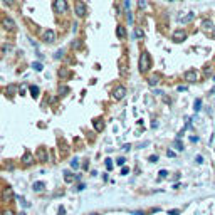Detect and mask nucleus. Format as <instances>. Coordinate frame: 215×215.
<instances>
[{
	"label": "nucleus",
	"instance_id": "nucleus-39",
	"mask_svg": "<svg viewBox=\"0 0 215 215\" xmlns=\"http://www.w3.org/2000/svg\"><path fill=\"white\" fill-rule=\"evenodd\" d=\"M212 35L215 37V27H213V30H212Z\"/></svg>",
	"mask_w": 215,
	"mask_h": 215
},
{
	"label": "nucleus",
	"instance_id": "nucleus-21",
	"mask_svg": "<svg viewBox=\"0 0 215 215\" xmlns=\"http://www.w3.org/2000/svg\"><path fill=\"white\" fill-rule=\"evenodd\" d=\"M32 67H34L37 72H40V71H42V69H44V67H42V64H40V62H34V64H32Z\"/></svg>",
	"mask_w": 215,
	"mask_h": 215
},
{
	"label": "nucleus",
	"instance_id": "nucleus-9",
	"mask_svg": "<svg viewBox=\"0 0 215 215\" xmlns=\"http://www.w3.org/2000/svg\"><path fill=\"white\" fill-rule=\"evenodd\" d=\"M2 25H3L5 30H14V29H15V22L10 17H5V19L2 20Z\"/></svg>",
	"mask_w": 215,
	"mask_h": 215
},
{
	"label": "nucleus",
	"instance_id": "nucleus-33",
	"mask_svg": "<svg viewBox=\"0 0 215 215\" xmlns=\"http://www.w3.org/2000/svg\"><path fill=\"white\" fill-rule=\"evenodd\" d=\"M168 213H170V215H180V210H170Z\"/></svg>",
	"mask_w": 215,
	"mask_h": 215
},
{
	"label": "nucleus",
	"instance_id": "nucleus-27",
	"mask_svg": "<svg viewBox=\"0 0 215 215\" xmlns=\"http://www.w3.org/2000/svg\"><path fill=\"white\" fill-rule=\"evenodd\" d=\"M128 173H130V168L123 167V170H121V175H128Z\"/></svg>",
	"mask_w": 215,
	"mask_h": 215
},
{
	"label": "nucleus",
	"instance_id": "nucleus-5",
	"mask_svg": "<svg viewBox=\"0 0 215 215\" xmlns=\"http://www.w3.org/2000/svg\"><path fill=\"white\" fill-rule=\"evenodd\" d=\"M76 15L77 17H84L86 15V5H84V2H81V0L76 2Z\"/></svg>",
	"mask_w": 215,
	"mask_h": 215
},
{
	"label": "nucleus",
	"instance_id": "nucleus-15",
	"mask_svg": "<svg viewBox=\"0 0 215 215\" xmlns=\"http://www.w3.org/2000/svg\"><path fill=\"white\" fill-rule=\"evenodd\" d=\"M173 148H175L176 151H183V144H181L180 140H175V141H173Z\"/></svg>",
	"mask_w": 215,
	"mask_h": 215
},
{
	"label": "nucleus",
	"instance_id": "nucleus-26",
	"mask_svg": "<svg viewBox=\"0 0 215 215\" xmlns=\"http://www.w3.org/2000/svg\"><path fill=\"white\" fill-rule=\"evenodd\" d=\"M116 161H118V165H119V167H123V165H125V161H126V160H125V158H123V156H121V158H118Z\"/></svg>",
	"mask_w": 215,
	"mask_h": 215
},
{
	"label": "nucleus",
	"instance_id": "nucleus-16",
	"mask_svg": "<svg viewBox=\"0 0 215 215\" xmlns=\"http://www.w3.org/2000/svg\"><path fill=\"white\" fill-rule=\"evenodd\" d=\"M94 128H96V131H103V130H104V123L99 121V119H96V121H94Z\"/></svg>",
	"mask_w": 215,
	"mask_h": 215
},
{
	"label": "nucleus",
	"instance_id": "nucleus-14",
	"mask_svg": "<svg viewBox=\"0 0 215 215\" xmlns=\"http://www.w3.org/2000/svg\"><path fill=\"white\" fill-rule=\"evenodd\" d=\"M35 190V192H42V190L45 188V185H44V181H35L34 183V187H32Z\"/></svg>",
	"mask_w": 215,
	"mask_h": 215
},
{
	"label": "nucleus",
	"instance_id": "nucleus-34",
	"mask_svg": "<svg viewBox=\"0 0 215 215\" xmlns=\"http://www.w3.org/2000/svg\"><path fill=\"white\" fill-rule=\"evenodd\" d=\"M150 161H153V163H156V161H158V156H150Z\"/></svg>",
	"mask_w": 215,
	"mask_h": 215
},
{
	"label": "nucleus",
	"instance_id": "nucleus-2",
	"mask_svg": "<svg viewBox=\"0 0 215 215\" xmlns=\"http://www.w3.org/2000/svg\"><path fill=\"white\" fill-rule=\"evenodd\" d=\"M67 2L66 0H54V10L57 12V14H66L67 12Z\"/></svg>",
	"mask_w": 215,
	"mask_h": 215
},
{
	"label": "nucleus",
	"instance_id": "nucleus-1",
	"mask_svg": "<svg viewBox=\"0 0 215 215\" xmlns=\"http://www.w3.org/2000/svg\"><path fill=\"white\" fill-rule=\"evenodd\" d=\"M150 67H151V57L146 51H143L141 56H140V72H148Z\"/></svg>",
	"mask_w": 215,
	"mask_h": 215
},
{
	"label": "nucleus",
	"instance_id": "nucleus-37",
	"mask_svg": "<svg viewBox=\"0 0 215 215\" xmlns=\"http://www.w3.org/2000/svg\"><path fill=\"white\" fill-rule=\"evenodd\" d=\"M128 20H130V24H133V17H131V14L128 12Z\"/></svg>",
	"mask_w": 215,
	"mask_h": 215
},
{
	"label": "nucleus",
	"instance_id": "nucleus-38",
	"mask_svg": "<svg viewBox=\"0 0 215 215\" xmlns=\"http://www.w3.org/2000/svg\"><path fill=\"white\" fill-rule=\"evenodd\" d=\"M202 161H204V158H202V156L198 155V156H197V163H202Z\"/></svg>",
	"mask_w": 215,
	"mask_h": 215
},
{
	"label": "nucleus",
	"instance_id": "nucleus-10",
	"mask_svg": "<svg viewBox=\"0 0 215 215\" xmlns=\"http://www.w3.org/2000/svg\"><path fill=\"white\" fill-rule=\"evenodd\" d=\"M37 160L39 161H47L49 160V155H47V150H45V148H39V150H37Z\"/></svg>",
	"mask_w": 215,
	"mask_h": 215
},
{
	"label": "nucleus",
	"instance_id": "nucleus-36",
	"mask_svg": "<svg viewBox=\"0 0 215 215\" xmlns=\"http://www.w3.org/2000/svg\"><path fill=\"white\" fill-rule=\"evenodd\" d=\"M3 2H5L9 7H10V5H14V2H12V0H3Z\"/></svg>",
	"mask_w": 215,
	"mask_h": 215
},
{
	"label": "nucleus",
	"instance_id": "nucleus-13",
	"mask_svg": "<svg viewBox=\"0 0 215 215\" xmlns=\"http://www.w3.org/2000/svg\"><path fill=\"white\" fill-rule=\"evenodd\" d=\"M193 17H195V14H193V12H190V14L185 15V17H180V22H181V24H187V22H190V20H192Z\"/></svg>",
	"mask_w": 215,
	"mask_h": 215
},
{
	"label": "nucleus",
	"instance_id": "nucleus-42",
	"mask_svg": "<svg viewBox=\"0 0 215 215\" xmlns=\"http://www.w3.org/2000/svg\"><path fill=\"white\" fill-rule=\"evenodd\" d=\"M213 81H215V76H213Z\"/></svg>",
	"mask_w": 215,
	"mask_h": 215
},
{
	"label": "nucleus",
	"instance_id": "nucleus-22",
	"mask_svg": "<svg viewBox=\"0 0 215 215\" xmlns=\"http://www.w3.org/2000/svg\"><path fill=\"white\" fill-rule=\"evenodd\" d=\"M64 180L66 181H72V175L69 172H64Z\"/></svg>",
	"mask_w": 215,
	"mask_h": 215
},
{
	"label": "nucleus",
	"instance_id": "nucleus-32",
	"mask_svg": "<svg viewBox=\"0 0 215 215\" xmlns=\"http://www.w3.org/2000/svg\"><path fill=\"white\" fill-rule=\"evenodd\" d=\"M135 34H136V37H143V30H140V29H136V32H135Z\"/></svg>",
	"mask_w": 215,
	"mask_h": 215
},
{
	"label": "nucleus",
	"instance_id": "nucleus-12",
	"mask_svg": "<svg viewBox=\"0 0 215 215\" xmlns=\"http://www.w3.org/2000/svg\"><path fill=\"white\" fill-rule=\"evenodd\" d=\"M22 161H24V163H25V165H30L32 161H34V156H32V155H30V153H29V151H25V155H24Z\"/></svg>",
	"mask_w": 215,
	"mask_h": 215
},
{
	"label": "nucleus",
	"instance_id": "nucleus-41",
	"mask_svg": "<svg viewBox=\"0 0 215 215\" xmlns=\"http://www.w3.org/2000/svg\"><path fill=\"white\" fill-rule=\"evenodd\" d=\"M20 215H25V213H20Z\"/></svg>",
	"mask_w": 215,
	"mask_h": 215
},
{
	"label": "nucleus",
	"instance_id": "nucleus-31",
	"mask_svg": "<svg viewBox=\"0 0 215 215\" xmlns=\"http://www.w3.org/2000/svg\"><path fill=\"white\" fill-rule=\"evenodd\" d=\"M167 175H168V173L165 172V170H161V172H160V178H167Z\"/></svg>",
	"mask_w": 215,
	"mask_h": 215
},
{
	"label": "nucleus",
	"instance_id": "nucleus-28",
	"mask_svg": "<svg viewBox=\"0 0 215 215\" xmlns=\"http://www.w3.org/2000/svg\"><path fill=\"white\" fill-rule=\"evenodd\" d=\"M69 91V88H66V86H61L59 88V93H67Z\"/></svg>",
	"mask_w": 215,
	"mask_h": 215
},
{
	"label": "nucleus",
	"instance_id": "nucleus-8",
	"mask_svg": "<svg viewBox=\"0 0 215 215\" xmlns=\"http://www.w3.org/2000/svg\"><path fill=\"white\" fill-rule=\"evenodd\" d=\"M44 40L49 44H52L54 40H56V32L52 30V29H47V30L44 32Z\"/></svg>",
	"mask_w": 215,
	"mask_h": 215
},
{
	"label": "nucleus",
	"instance_id": "nucleus-20",
	"mask_svg": "<svg viewBox=\"0 0 215 215\" xmlns=\"http://www.w3.org/2000/svg\"><path fill=\"white\" fill-rule=\"evenodd\" d=\"M15 91H17V86H15V84H10L9 88H7V94H14Z\"/></svg>",
	"mask_w": 215,
	"mask_h": 215
},
{
	"label": "nucleus",
	"instance_id": "nucleus-11",
	"mask_svg": "<svg viewBox=\"0 0 215 215\" xmlns=\"http://www.w3.org/2000/svg\"><path fill=\"white\" fill-rule=\"evenodd\" d=\"M202 29H204V30H213L212 20H210V19H205L204 22H202Z\"/></svg>",
	"mask_w": 215,
	"mask_h": 215
},
{
	"label": "nucleus",
	"instance_id": "nucleus-18",
	"mask_svg": "<svg viewBox=\"0 0 215 215\" xmlns=\"http://www.w3.org/2000/svg\"><path fill=\"white\" fill-rule=\"evenodd\" d=\"M148 82H150V86H156V84L160 82V77H158V76H151Z\"/></svg>",
	"mask_w": 215,
	"mask_h": 215
},
{
	"label": "nucleus",
	"instance_id": "nucleus-43",
	"mask_svg": "<svg viewBox=\"0 0 215 215\" xmlns=\"http://www.w3.org/2000/svg\"><path fill=\"white\" fill-rule=\"evenodd\" d=\"M170 2H172V0H170Z\"/></svg>",
	"mask_w": 215,
	"mask_h": 215
},
{
	"label": "nucleus",
	"instance_id": "nucleus-19",
	"mask_svg": "<svg viewBox=\"0 0 215 215\" xmlns=\"http://www.w3.org/2000/svg\"><path fill=\"white\" fill-rule=\"evenodd\" d=\"M30 94L34 98H37L39 96V88H37V86H30Z\"/></svg>",
	"mask_w": 215,
	"mask_h": 215
},
{
	"label": "nucleus",
	"instance_id": "nucleus-23",
	"mask_svg": "<svg viewBox=\"0 0 215 215\" xmlns=\"http://www.w3.org/2000/svg\"><path fill=\"white\" fill-rule=\"evenodd\" d=\"M77 161H79V160H77V158H74V160L71 161V167L74 168V170H76V168H79V163H77Z\"/></svg>",
	"mask_w": 215,
	"mask_h": 215
},
{
	"label": "nucleus",
	"instance_id": "nucleus-24",
	"mask_svg": "<svg viewBox=\"0 0 215 215\" xmlns=\"http://www.w3.org/2000/svg\"><path fill=\"white\" fill-rule=\"evenodd\" d=\"M200 104H202V101H200V99H197V101H195V104H193L195 111H200Z\"/></svg>",
	"mask_w": 215,
	"mask_h": 215
},
{
	"label": "nucleus",
	"instance_id": "nucleus-29",
	"mask_svg": "<svg viewBox=\"0 0 215 215\" xmlns=\"http://www.w3.org/2000/svg\"><path fill=\"white\" fill-rule=\"evenodd\" d=\"M2 215H15L14 212H12V210H9V208H7V210H3V213Z\"/></svg>",
	"mask_w": 215,
	"mask_h": 215
},
{
	"label": "nucleus",
	"instance_id": "nucleus-30",
	"mask_svg": "<svg viewBox=\"0 0 215 215\" xmlns=\"http://www.w3.org/2000/svg\"><path fill=\"white\" fill-rule=\"evenodd\" d=\"M3 52H9V51H12V45H3Z\"/></svg>",
	"mask_w": 215,
	"mask_h": 215
},
{
	"label": "nucleus",
	"instance_id": "nucleus-25",
	"mask_svg": "<svg viewBox=\"0 0 215 215\" xmlns=\"http://www.w3.org/2000/svg\"><path fill=\"white\" fill-rule=\"evenodd\" d=\"M106 168H108V170H111V168H113V161H111L109 158L106 160Z\"/></svg>",
	"mask_w": 215,
	"mask_h": 215
},
{
	"label": "nucleus",
	"instance_id": "nucleus-40",
	"mask_svg": "<svg viewBox=\"0 0 215 215\" xmlns=\"http://www.w3.org/2000/svg\"><path fill=\"white\" fill-rule=\"evenodd\" d=\"M213 93H215V88H213V89H212V91H210V94H213Z\"/></svg>",
	"mask_w": 215,
	"mask_h": 215
},
{
	"label": "nucleus",
	"instance_id": "nucleus-17",
	"mask_svg": "<svg viewBox=\"0 0 215 215\" xmlns=\"http://www.w3.org/2000/svg\"><path fill=\"white\" fill-rule=\"evenodd\" d=\"M116 34H118L119 39H123V37H125V34H126V32H125V27H123V25H118V29H116Z\"/></svg>",
	"mask_w": 215,
	"mask_h": 215
},
{
	"label": "nucleus",
	"instance_id": "nucleus-35",
	"mask_svg": "<svg viewBox=\"0 0 215 215\" xmlns=\"http://www.w3.org/2000/svg\"><path fill=\"white\" fill-rule=\"evenodd\" d=\"M178 91L181 93V91H187V86H178Z\"/></svg>",
	"mask_w": 215,
	"mask_h": 215
},
{
	"label": "nucleus",
	"instance_id": "nucleus-7",
	"mask_svg": "<svg viewBox=\"0 0 215 215\" xmlns=\"http://www.w3.org/2000/svg\"><path fill=\"white\" fill-rule=\"evenodd\" d=\"M2 198H3V202H12L14 200V190H12L10 187H7L2 192Z\"/></svg>",
	"mask_w": 215,
	"mask_h": 215
},
{
	"label": "nucleus",
	"instance_id": "nucleus-3",
	"mask_svg": "<svg viewBox=\"0 0 215 215\" xmlns=\"http://www.w3.org/2000/svg\"><path fill=\"white\" fill-rule=\"evenodd\" d=\"M125 96H126V88L125 86H118V88H114V91H113L114 101H121Z\"/></svg>",
	"mask_w": 215,
	"mask_h": 215
},
{
	"label": "nucleus",
	"instance_id": "nucleus-4",
	"mask_svg": "<svg viewBox=\"0 0 215 215\" xmlns=\"http://www.w3.org/2000/svg\"><path fill=\"white\" fill-rule=\"evenodd\" d=\"M172 39L175 40V42H183V40L187 39V32H185L183 29H178V30H175V32H173Z\"/></svg>",
	"mask_w": 215,
	"mask_h": 215
},
{
	"label": "nucleus",
	"instance_id": "nucleus-6",
	"mask_svg": "<svg viewBox=\"0 0 215 215\" xmlns=\"http://www.w3.org/2000/svg\"><path fill=\"white\" fill-rule=\"evenodd\" d=\"M185 81L187 82H195L197 79H198V74H197V71H193V69H190V71H187L185 72Z\"/></svg>",
	"mask_w": 215,
	"mask_h": 215
}]
</instances>
